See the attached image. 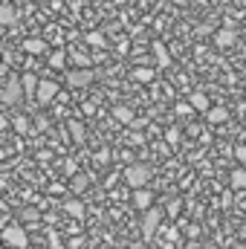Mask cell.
Instances as JSON below:
<instances>
[{"label": "cell", "mask_w": 246, "mask_h": 249, "mask_svg": "<svg viewBox=\"0 0 246 249\" xmlns=\"http://www.w3.org/2000/svg\"><path fill=\"white\" fill-rule=\"evenodd\" d=\"M23 96H26V90H23V81H20V78H9V81L3 84V93H0L3 105H20Z\"/></svg>", "instance_id": "3957f363"}, {"label": "cell", "mask_w": 246, "mask_h": 249, "mask_svg": "<svg viewBox=\"0 0 246 249\" xmlns=\"http://www.w3.org/2000/svg\"><path fill=\"white\" fill-rule=\"evenodd\" d=\"M148 180H151V165H145V162H133V165H127L124 168V183L133 188H145L148 186Z\"/></svg>", "instance_id": "6da1fadb"}, {"label": "cell", "mask_w": 246, "mask_h": 249, "mask_svg": "<svg viewBox=\"0 0 246 249\" xmlns=\"http://www.w3.org/2000/svg\"><path fill=\"white\" fill-rule=\"evenodd\" d=\"M235 41H238V32H235V26H223V29H217V32H214V44H217L220 50H229Z\"/></svg>", "instance_id": "52a82bcc"}, {"label": "cell", "mask_w": 246, "mask_h": 249, "mask_svg": "<svg viewBox=\"0 0 246 249\" xmlns=\"http://www.w3.org/2000/svg\"><path fill=\"white\" fill-rule=\"evenodd\" d=\"M151 203H154V194H151L148 188H136V191H133V206H136V209L148 212V209H151Z\"/></svg>", "instance_id": "9c48e42d"}, {"label": "cell", "mask_w": 246, "mask_h": 249, "mask_svg": "<svg viewBox=\"0 0 246 249\" xmlns=\"http://www.w3.org/2000/svg\"><path fill=\"white\" fill-rule=\"evenodd\" d=\"M64 209H67V214H70V217H75V220H81V217H84V203H81V200H67V206H64Z\"/></svg>", "instance_id": "ac0fdd59"}, {"label": "cell", "mask_w": 246, "mask_h": 249, "mask_svg": "<svg viewBox=\"0 0 246 249\" xmlns=\"http://www.w3.org/2000/svg\"><path fill=\"white\" fill-rule=\"evenodd\" d=\"M20 81H23V90H26V96H38V84H41V78H38V75H32V72H23V75H20Z\"/></svg>", "instance_id": "7c38bea8"}, {"label": "cell", "mask_w": 246, "mask_h": 249, "mask_svg": "<svg viewBox=\"0 0 246 249\" xmlns=\"http://www.w3.org/2000/svg\"><path fill=\"white\" fill-rule=\"evenodd\" d=\"M180 206H183V203H180V200H171V203H168V209H165V212H168V214H171V217H177V214H180Z\"/></svg>", "instance_id": "cb8c5ba5"}, {"label": "cell", "mask_w": 246, "mask_h": 249, "mask_svg": "<svg viewBox=\"0 0 246 249\" xmlns=\"http://www.w3.org/2000/svg\"><path fill=\"white\" fill-rule=\"evenodd\" d=\"M35 127H38V130H47V127H50V122H47V119H38V122H35Z\"/></svg>", "instance_id": "f1b7e54d"}, {"label": "cell", "mask_w": 246, "mask_h": 249, "mask_svg": "<svg viewBox=\"0 0 246 249\" xmlns=\"http://www.w3.org/2000/svg\"><path fill=\"white\" fill-rule=\"evenodd\" d=\"M84 41H87L90 47H96V50L107 44V38H105V32H87V38H84Z\"/></svg>", "instance_id": "ffe728a7"}, {"label": "cell", "mask_w": 246, "mask_h": 249, "mask_svg": "<svg viewBox=\"0 0 246 249\" xmlns=\"http://www.w3.org/2000/svg\"><path fill=\"white\" fill-rule=\"evenodd\" d=\"M159 223H162V209H148L145 217H142V235L154 238V232L159 229Z\"/></svg>", "instance_id": "5b68a950"}, {"label": "cell", "mask_w": 246, "mask_h": 249, "mask_svg": "<svg viewBox=\"0 0 246 249\" xmlns=\"http://www.w3.org/2000/svg\"><path fill=\"white\" fill-rule=\"evenodd\" d=\"M191 110H194V107H191V105H177V113H180V116H188V113H191Z\"/></svg>", "instance_id": "4316f807"}, {"label": "cell", "mask_w": 246, "mask_h": 249, "mask_svg": "<svg viewBox=\"0 0 246 249\" xmlns=\"http://www.w3.org/2000/svg\"><path fill=\"white\" fill-rule=\"evenodd\" d=\"M29 249H47V247H29Z\"/></svg>", "instance_id": "1f68e13d"}, {"label": "cell", "mask_w": 246, "mask_h": 249, "mask_svg": "<svg viewBox=\"0 0 246 249\" xmlns=\"http://www.w3.org/2000/svg\"><path fill=\"white\" fill-rule=\"evenodd\" d=\"M188 105L194 107V110H200V113H209V96L206 93H191V99H188Z\"/></svg>", "instance_id": "4fadbf2b"}, {"label": "cell", "mask_w": 246, "mask_h": 249, "mask_svg": "<svg viewBox=\"0 0 246 249\" xmlns=\"http://www.w3.org/2000/svg\"><path fill=\"white\" fill-rule=\"evenodd\" d=\"M154 58H157V67H162V70L171 67V53L162 41H154Z\"/></svg>", "instance_id": "ba28073f"}, {"label": "cell", "mask_w": 246, "mask_h": 249, "mask_svg": "<svg viewBox=\"0 0 246 249\" xmlns=\"http://www.w3.org/2000/svg\"><path fill=\"white\" fill-rule=\"evenodd\" d=\"M50 67H53V70H64V67H67V53H61V50L53 53V55H50Z\"/></svg>", "instance_id": "44dd1931"}, {"label": "cell", "mask_w": 246, "mask_h": 249, "mask_svg": "<svg viewBox=\"0 0 246 249\" xmlns=\"http://www.w3.org/2000/svg\"><path fill=\"white\" fill-rule=\"evenodd\" d=\"M15 20H18L15 6H12V3H3V6H0V23H3V26H12Z\"/></svg>", "instance_id": "2e32d148"}, {"label": "cell", "mask_w": 246, "mask_h": 249, "mask_svg": "<svg viewBox=\"0 0 246 249\" xmlns=\"http://www.w3.org/2000/svg\"><path fill=\"white\" fill-rule=\"evenodd\" d=\"M35 3H47V0H35Z\"/></svg>", "instance_id": "d6a6232c"}, {"label": "cell", "mask_w": 246, "mask_h": 249, "mask_svg": "<svg viewBox=\"0 0 246 249\" xmlns=\"http://www.w3.org/2000/svg\"><path fill=\"white\" fill-rule=\"evenodd\" d=\"M15 130H18V133H26V130H29V124H26L23 116H18V119H15Z\"/></svg>", "instance_id": "d4e9b609"}, {"label": "cell", "mask_w": 246, "mask_h": 249, "mask_svg": "<svg viewBox=\"0 0 246 249\" xmlns=\"http://www.w3.org/2000/svg\"><path fill=\"white\" fill-rule=\"evenodd\" d=\"M23 53H29V55H44V53H47V41H41V38H26V41H23Z\"/></svg>", "instance_id": "30bf717a"}, {"label": "cell", "mask_w": 246, "mask_h": 249, "mask_svg": "<svg viewBox=\"0 0 246 249\" xmlns=\"http://www.w3.org/2000/svg\"><path fill=\"white\" fill-rule=\"evenodd\" d=\"M64 171L67 174H75V162H64Z\"/></svg>", "instance_id": "f546056e"}, {"label": "cell", "mask_w": 246, "mask_h": 249, "mask_svg": "<svg viewBox=\"0 0 246 249\" xmlns=\"http://www.w3.org/2000/svg\"><path fill=\"white\" fill-rule=\"evenodd\" d=\"M206 119H209V124H223V122H229V110L226 107H209V113H206Z\"/></svg>", "instance_id": "8fae6325"}, {"label": "cell", "mask_w": 246, "mask_h": 249, "mask_svg": "<svg viewBox=\"0 0 246 249\" xmlns=\"http://www.w3.org/2000/svg\"><path fill=\"white\" fill-rule=\"evenodd\" d=\"M3 241H6V247L29 249V235H26L23 223H9V226L3 229Z\"/></svg>", "instance_id": "7a4b0ae2"}, {"label": "cell", "mask_w": 246, "mask_h": 249, "mask_svg": "<svg viewBox=\"0 0 246 249\" xmlns=\"http://www.w3.org/2000/svg\"><path fill=\"white\" fill-rule=\"evenodd\" d=\"M235 157H238L241 162H246V145H238V148H235Z\"/></svg>", "instance_id": "484cf974"}, {"label": "cell", "mask_w": 246, "mask_h": 249, "mask_svg": "<svg viewBox=\"0 0 246 249\" xmlns=\"http://www.w3.org/2000/svg\"><path fill=\"white\" fill-rule=\"evenodd\" d=\"M229 186H232V191H244L246 188V168H235V171H232Z\"/></svg>", "instance_id": "9a60e30c"}, {"label": "cell", "mask_w": 246, "mask_h": 249, "mask_svg": "<svg viewBox=\"0 0 246 249\" xmlns=\"http://www.w3.org/2000/svg\"><path fill=\"white\" fill-rule=\"evenodd\" d=\"M58 96V84L55 81H50V78H41V84H38V105H50L53 99Z\"/></svg>", "instance_id": "8992f818"}, {"label": "cell", "mask_w": 246, "mask_h": 249, "mask_svg": "<svg viewBox=\"0 0 246 249\" xmlns=\"http://www.w3.org/2000/svg\"><path fill=\"white\" fill-rule=\"evenodd\" d=\"M18 217H20V223H38V220H41V212H38L35 206H23V209L18 212Z\"/></svg>", "instance_id": "e0dca14e"}, {"label": "cell", "mask_w": 246, "mask_h": 249, "mask_svg": "<svg viewBox=\"0 0 246 249\" xmlns=\"http://www.w3.org/2000/svg\"><path fill=\"white\" fill-rule=\"evenodd\" d=\"M113 116H116V122H122V124H133V122H136V116H133V110H130L127 105L113 107Z\"/></svg>", "instance_id": "5bb4252c"}, {"label": "cell", "mask_w": 246, "mask_h": 249, "mask_svg": "<svg viewBox=\"0 0 246 249\" xmlns=\"http://www.w3.org/2000/svg\"><path fill=\"white\" fill-rule=\"evenodd\" d=\"M93 78H96V72L90 67H78V70L67 72V84L70 87H87V84H93Z\"/></svg>", "instance_id": "277c9868"}, {"label": "cell", "mask_w": 246, "mask_h": 249, "mask_svg": "<svg viewBox=\"0 0 246 249\" xmlns=\"http://www.w3.org/2000/svg\"><path fill=\"white\" fill-rule=\"evenodd\" d=\"M70 133H72L75 142H84V133H87V130H84V124L81 122H70Z\"/></svg>", "instance_id": "7402d4cb"}, {"label": "cell", "mask_w": 246, "mask_h": 249, "mask_svg": "<svg viewBox=\"0 0 246 249\" xmlns=\"http://www.w3.org/2000/svg\"><path fill=\"white\" fill-rule=\"evenodd\" d=\"M70 186H72V191H84V188H87V177H84V174H75Z\"/></svg>", "instance_id": "603a6c76"}, {"label": "cell", "mask_w": 246, "mask_h": 249, "mask_svg": "<svg viewBox=\"0 0 246 249\" xmlns=\"http://www.w3.org/2000/svg\"><path fill=\"white\" fill-rule=\"evenodd\" d=\"M133 78L142 81V84H148V81H154V70H151V67H136V70H133Z\"/></svg>", "instance_id": "d6986e66"}, {"label": "cell", "mask_w": 246, "mask_h": 249, "mask_svg": "<svg viewBox=\"0 0 246 249\" xmlns=\"http://www.w3.org/2000/svg\"><path fill=\"white\" fill-rule=\"evenodd\" d=\"M9 249H15V247H9Z\"/></svg>", "instance_id": "836d02e7"}, {"label": "cell", "mask_w": 246, "mask_h": 249, "mask_svg": "<svg viewBox=\"0 0 246 249\" xmlns=\"http://www.w3.org/2000/svg\"><path fill=\"white\" fill-rule=\"evenodd\" d=\"M168 142L177 145V142H180V130H168Z\"/></svg>", "instance_id": "83f0119b"}, {"label": "cell", "mask_w": 246, "mask_h": 249, "mask_svg": "<svg viewBox=\"0 0 246 249\" xmlns=\"http://www.w3.org/2000/svg\"><path fill=\"white\" fill-rule=\"evenodd\" d=\"M232 249H246V247H244V244H235V247H232Z\"/></svg>", "instance_id": "4dcf8cb0"}]
</instances>
